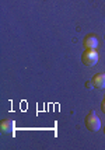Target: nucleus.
Masks as SVG:
<instances>
[{
    "mask_svg": "<svg viewBox=\"0 0 105 150\" xmlns=\"http://www.w3.org/2000/svg\"><path fill=\"white\" fill-rule=\"evenodd\" d=\"M83 44H84L85 49H95V48L98 46V39H97L95 35L90 34V35H87V37L84 38Z\"/></svg>",
    "mask_w": 105,
    "mask_h": 150,
    "instance_id": "nucleus-5",
    "label": "nucleus"
},
{
    "mask_svg": "<svg viewBox=\"0 0 105 150\" xmlns=\"http://www.w3.org/2000/svg\"><path fill=\"white\" fill-rule=\"evenodd\" d=\"M14 128H16V122L13 119H1L0 121V131L3 133H11L14 132Z\"/></svg>",
    "mask_w": 105,
    "mask_h": 150,
    "instance_id": "nucleus-3",
    "label": "nucleus"
},
{
    "mask_svg": "<svg viewBox=\"0 0 105 150\" xmlns=\"http://www.w3.org/2000/svg\"><path fill=\"white\" fill-rule=\"evenodd\" d=\"M84 124H85V128L90 132H97L101 128V121H99V118L97 117V114L94 111H90L87 114V117L84 119Z\"/></svg>",
    "mask_w": 105,
    "mask_h": 150,
    "instance_id": "nucleus-1",
    "label": "nucleus"
},
{
    "mask_svg": "<svg viewBox=\"0 0 105 150\" xmlns=\"http://www.w3.org/2000/svg\"><path fill=\"white\" fill-rule=\"evenodd\" d=\"M81 60L85 66H94L98 62V53L95 49H85L81 55Z\"/></svg>",
    "mask_w": 105,
    "mask_h": 150,
    "instance_id": "nucleus-2",
    "label": "nucleus"
},
{
    "mask_svg": "<svg viewBox=\"0 0 105 150\" xmlns=\"http://www.w3.org/2000/svg\"><path fill=\"white\" fill-rule=\"evenodd\" d=\"M92 84L95 88H105V73H97V74H94L91 79Z\"/></svg>",
    "mask_w": 105,
    "mask_h": 150,
    "instance_id": "nucleus-4",
    "label": "nucleus"
},
{
    "mask_svg": "<svg viewBox=\"0 0 105 150\" xmlns=\"http://www.w3.org/2000/svg\"><path fill=\"white\" fill-rule=\"evenodd\" d=\"M104 133H105V126H104Z\"/></svg>",
    "mask_w": 105,
    "mask_h": 150,
    "instance_id": "nucleus-8",
    "label": "nucleus"
},
{
    "mask_svg": "<svg viewBox=\"0 0 105 150\" xmlns=\"http://www.w3.org/2000/svg\"><path fill=\"white\" fill-rule=\"evenodd\" d=\"M101 111L105 114V98L102 100V103H101Z\"/></svg>",
    "mask_w": 105,
    "mask_h": 150,
    "instance_id": "nucleus-7",
    "label": "nucleus"
},
{
    "mask_svg": "<svg viewBox=\"0 0 105 150\" xmlns=\"http://www.w3.org/2000/svg\"><path fill=\"white\" fill-rule=\"evenodd\" d=\"M85 87H87V88H92V87H94V84H92V81H91V80L85 81Z\"/></svg>",
    "mask_w": 105,
    "mask_h": 150,
    "instance_id": "nucleus-6",
    "label": "nucleus"
},
{
    "mask_svg": "<svg viewBox=\"0 0 105 150\" xmlns=\"http://www.w3.org/2000/svg\"><path fill=\"white\" fill-rule=\"evenodd\" d=\"M104 98H105V97H104Z\"/></svg>",
    "mask_w": 105,
    "mask_h": 150,
    "instance_id": "nucleus-9",
    "label": "nucleus"
}]
</instances>
